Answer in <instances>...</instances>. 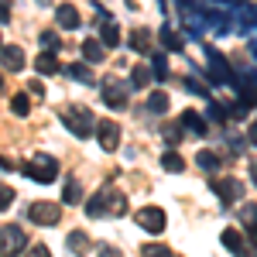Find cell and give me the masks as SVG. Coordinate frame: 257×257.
<instances>
[{"label":"cell","instance_id":"cell-1","mask_svg":"<svg viewBox=\"0 0 257 257\" xmlns=\"http://www.w3.org/2000/svg\"><path fill=\"white\" fill-rule=\"evenodd\" d=\"M86 213L93 219L99 216H123L127 213V199H123V192H117V189H99L96 196L86 202Z\"/></svg>","mask_w":257,"mask_h":257},{"label":"cell","instance_id":"cell-2","mask_svg":"<svg viewBox=\"0 0 257 257\" xmlns=\"http://www.w3.org/2000/svg\"><path fill=\"white\" fill-rule=\"evenodd\" d=\"M62 123L76 134V138H89L93 131H96V123H93V113L86 110V106H65V110H59Z\"/></svg>","mask_w":257,"mask_h":257},{"label":"cell","instance_id":"cell-3","mask_svg":"<svg viewBox=\"0 0 257 257\" xmlns=\"http://www.w3.org/2000/svg\"><path fill=\"white\" fill-rule=\"evenodd\" d=\"M24 175L35 178L38 185H48V182L59 178V161L52 158V155H35V158L24 165Z\"/></svg>","mask_w":257,"mask_h":257},{"label":"cell","instance_id":"cell-4","mask_svg":"<svg viewBox=\"0 0 257 257\" xmlns=\"http://www.w3.org/2000/svg\"><path fill=\"white\" fill-rule=\"evenodd\" d=\"M28 250V237L18 223H4L0 226V257H18Z\"/></svg>","mask_w":257,"mask_h":257},{"label":"cell","instance_id":"cell-5","mask_svg":"<svg viewBox=\"0 0 257 257\" xmlns=\"http://www.w3.org/2000/svg\"><path fill=\"white\" fill-rule=\"evenodd\" d=\"M28 219H35L38 226H55L62 219V209H59V202H31L28 206Z\"/></svg>","mask_w":257,"mask_h":257},{"label":"cell","instance_id":"cell-6","mask_svg":"<svg viewBox=\"0 0 257 257\" xmlns=\"http://www.w3.org/2000/svg\"><path fill=\"white\" fill-rule=\"evenodd\" d=\"M96 141L103 151H117L120 148V123L117 120H99L96 123Z\"/></svg>","mask_w":257,"mask_h":257},{"label":"cell","instance_id":"cell-7","mask_svg":"<svg viewBox=\"0 0 257 257\" xmlns=\"http://www.w3.org/2000/svg\"><path fill=\"white\" fill-rule=\"evenodd\" d=\"M134 219H138L141 230H148V233H161V230H165V223H168L158 206H144V209H138V216H134Z\"/></svg>","mask_w":257,"mask_h":257},{"label":"cell","instance_id":"cell-8","mask_svg":"<svg viewBox=\"0 0 257 257\" xmlns=\"http://www.w3.org/2000/svg\"><path fill=\"white\" fill-rule=\"evenodd\" d=\"M219 240H223V247H226L230 254H237V257H257V250L247 247V240H243V233H240L237 226H226Z\"/></svg>","mask_w":257,"mask_h":257},{"label":"cell","instance_id":"cell-9","mask_svg":"<svg viewBox=\"0 0 257 257\" xmlns=\"http://www.w3.org/2000/svg\"><path fill=\"white\" fill-rule=\"evenodd\" d=\"M127 86H131V82L106 79V82H103V99H106L113 110H123V106H127Z\"/></svg>","mask_w":257,"mask_h":257},{"label":"cell","instance_id":"cell-10","mask_svg":"<svg viewBox=\"0 0 257 257\" xmlns=\"http://www.w3.org/2000/svg\"><path fill=\"white\" fill-rule=\"evenodd\" d=\"M213 192L219 196L223 206H230V202H237V199H240L243 185H240V178H216V182H213Z\"/></svg>","mask_w":257,"mask_h":257},{"label":"cell","instance_id":"cell-11","mask_svg":"<svg viewBox=\"0 0 257 257\" xmlns=\"http://www.w3.org/2000/svg\"><path fill=\"white\" fill-rule=\"evenodd\" d=\"M209 72H213V82H219V86H233V72H230V65H226V59H223V52H209Z\"/></svg>","mask_w":257,"mask_h":257},{"label":"cell","instance_id":"cell-12","mask_svg":"<svg viewBox=\"0 0 257 257\" xmlns=\"http://www.w3.org/2000/svg\"><path fill=\"white\" fill-rule=\"evenodd\" d=\"M0 65H4L7 72H21V69H24V52H21V45H4V48H0Z\"/></svg>","mask_w":257,"mask_h":257},{"label":"cell","instance_id":"cell-13","mask_svg":"<svg viewBox=\"0 0 257 257\" xmlns=\"http://www.w3.org/2000/svg\"><path fill=\"white\" fill-rule=\"evenodd\" d=\"M55 21H59V28H65V31H76L79 28V11H76V4H62L59 11H55Z\"/></svg>","mask_w":257,"mask_h":257},{"label":"cell","instance_id":"cell-14","mask_svg":"<svg viewBox=\"0 0 257 257\" xmlns=\"http://www.w3.org/2000/svg\"><path fill=\"white\" fill-rule=\"evenodd\" d=\"M131 48H134L138 55H151V48H155L151 31H148V28H134V31H131Z\"/></svg>","mask_w":257,"mask_h":257},{"label":"cell","instance_id":"cell-15","mask_svg":"<svg viewBox=\"0 0 257 257\" xmlns=\"http://www.w3.org/2000/svg\"><path fill=\"white\" fill-rule=\"evenodd\" d=\"M178 123H182V131H192V134H196V138H206V134H209V127H206V120L199 117L196 110H185V113H182V120H178Z\"/></svg>","mask_w":257,"mask_h":257},{"label":"cell","instance_id":"cell-16","mask_svg":"<svg viewBox=\"0 0 257 257\" xmlns=\"http://www.w3.org/2000/svg\"><path fill=\"white\" fill-rule=\"evenodd\" d=\"M99 41H103L106 48H117V45H120V28H117L110 18L99 24Z\"/></svg>","mask_w":257,"mask_h":257},{"label":"cell","instance_id":"cell-17","mask_svg":"<svg viewBox=\"0 0 257 257\" xmlns=\"http://www.w3.org/2000/svg\"><path fill=\"white\" fill-rule=\"evenodd\" d=\"M161 45H165L168 52H182V48H185V38L178 35L175 28H168V24H165V28H161Z\"/></svg>","mask_w":257,"mask_h":257},{"label":"cell","instance_id":"cell-18","mask_svg":"<svg viewBox=\"0 0 257 257\" xmlns=\"http://www.w3.org/2000/svg\"><path fill=\"white\" fill-rule=\"evenodd\" d=\"M151 76H155V72H151L148 65H134V69H131V89H148V86H151Z\"/></svg>","mask_w":257,"mask_h":257},{"label":"cell","instance_id":"cell-19","mask_svg":"<svg viewBox=\"0 0 257 257\" xmlns=\"http://www.w3.org/2000/svg\"><path fill=\"white\" fill-rule=\"evenodd\" d=\"M103 52H106V45L99 38H86L82 41V55H86V62H103Z\"/></svg>","mask_w":257,"mask_h":257},{"label":"cell","instance_id":"cell-20","mask_svg":"<svg viewBox=\"0 0 257 257\" xmlns=\"http://www.w3.org/2000/svg\"><path fill=\"white\" fill-rule=\"evenodd\" d=\"M35 69H38L41 76H55L62 65H59V59H55L52 52H45V55H38V59H35Z\"/></svg>","mask_w":257,"mask_h":257},{"label":"cell","instance_id":"cell-21","mask_svg":"<svg viewBox=\"0 0 257 257\" xmlns=\"http://www.w3.org/2000/svg\"><path fill=\"white\" fill-rule=\"evenodd\" d=\"M240 86V99L247 103V106H254L257 103V76H247L243 82H237Z\"/></svg>","mask_w":257,"mask_h":257},{"label":"cell","instance_id":"cell-22","mask_svg":"<svg viewBox=\"0 0 257 257\" xmlns=\"http://www.w3.org/2000/svg\"><path fill=\"white\" fill-rule=\"evenodd\" d=\"M65 243H69V250H72L76 257H82L86 250H89V237H86L82 230H76V233H69V240H65Z\"/></svg>","mask_w":257,"mask_h":257},{"label":"cell","instance_id":"cell-23","mask_svg":"<svg viewBox=\"0 0 257 257\" xmlns=\"http://www.w3.org/2000/svg\"><path fill=\"white\" fill-rule=\"evenodd\" d=\"M62 202H65V206H76V202H82V189H79V182H76V178H69V182H65Z\"/></svg>","mask_w":257,"mask_h":257},{"label":"cell","instance_id":"cell-24","mask_svg":"<svg viewBox=\"0 0 257 257\" xmlns=\"http://www.w3.org/2000/svg\"><path fill=\"white\" fill-rule=\"evenodd\" d=\"M196 165L202 168V172H216V168H219V158H216V151H206V148H202V151L196 155Z\"/></svg>","mask_w":257,"mask_h":257},{"label":"cell","instance_id":"cell-25","mask_svg":"<svg viewBox=\"0 0 257 257\" xmlns=\"http://www.w3.org/2000/svg\"><path fill=\"white\" fill-rule=\"evenodd\" d=\"M148 110H151V113H165V110H168V93H161V89H155V93H151V96H148Z\"/></svg>","mask_w":257,"mask_h":257},{"label":"cell","instance_id":"cell-26","mask_svg":"<svg viewBox=\"0 0 257 257\" xmlns=\"http://www.w3.org/2000/svg\"><path fill=\"white\" fill-rule=\"evenodd\" d=\"M240 219H243V226L250 230V237H257V206L254 202H247V206L240 209Z\"/></svg>","mask_w":257,"mask_h":257},{"label":"cell","instance_id":"cell-27","mask_svg":"<svg viewBox=\"0 0 257 257\" xmlns=\"http://www.w3.org/2000/svg\"><path fill=\"white\" fill-rule=\"evenodd\" d=\"M11 113H14V117H28V113H31V99L24 96V93L11 96Z\"/></svg>","mask_w":257,"mask_h":257},{"label":"cell","instance_id":"cell-28","mask_svg":"<svg viewBox=\"0 0 257 257\" xmlns=\"http://www.w3.org/2000/svg\"><path fill=\"white\" fill-rule=\"evenodd\" d=\"M161 165H165V172H172V175H178V172L185 168V161L178 158L175 151H165V158H161Z\"/></svg>","mask_w":257,"mask_h":257},{"label":"cell","instance_id":"cell-29","mask_svg":"<svg viewBox=\"0 0 257 257\" xmlns=\"http://www.w3.org/2000/svg\"><path fill=\"white\" fill-rule=\"evenodd\" d=\"M141 257H175V254H172L165 243H144V247H141Z\"/></svg>","mask_w":257,"mask_h":257},{"label":"cell","instance_id":"cell-30","mask_svg":"<svg viewBox=\"0 0 257 257\" xmlns=\"http://www.w3.org/2000/svg\"><path fill=\"white\" fill-rule=\"evenodd\" d=\"M69 76L79 82H93V72H89V65H82V62H72L69 65Z\"/></svg>","mask_w":257,"mask_h":257},{"label":"cell","instance_id":"cell-31","mask_svg":"<svg viewBox=\"0 0 257 257\" xmlns=\"http://www.w3.org/2000/svg\"><path fill=\"white\" fill-rule=\"evenodd\" d=\"M151 72H155V76H158V79H165V76H168V59H165V55H151Z\"/></svg>","mask_w":257,"mask_h":257},{"label":"cell","instance_id":"cell-32","mask_svg":"<svg viewBox=\"0 0 257 257\" xmlns=\"http://www.w3.org/2000/svg\"><path fill=\"white\" fill-rule=\"evenodd\" d=\"M59 45H62L59 31H41V48H45V52H55Z\"/></svg>","mask_w":257,"mask_h":257},{"label":"cell","instance_id":"cell-33","mask_svg":"<svg viewBox=\"0 0 257 257\" xmlns=\"http://www.w3.org/2000/svg\"><path fill=\"white\" fill-rule=\"evenodd\" d=\"M178 134H182V123H168V127H165V141H168V144H178Z\"/></svg>","mask_w":257,"mask_h":257},{"label":"cell","instance_id":"cell-34","mask_svg":"<svg viewBox=\"0 0 257 257\" xmlns=\"http://www.w3.org/2000/svg\"><path fill=\"white\" fill-rule=\"evenodd\" d=\"M24 257H52V250H48L45 243H31V247L24 250Z\"/></svg>","mask_w":257,"mask_h":257},{"label":"cell","instance_id":"cell-35","mask_svg":"<svg viewBox=\"0 0 257 257\" xmlns=\"http://www.w3.org/2000/svg\"><path fill=\"white\" fill-rule=\"evenodd\" d=\"M11 202H14V189L11 185H0V209H7Z\"/></svg>","mask_w":257,"mask_h":257},{"label":"cell","instance_id":"cell-36","mask_svg":"<svg viewBox=\"0 0 257 257\" xmlns=\"http://www.w3.org/2000/svg\"><path fill=\"white\" fill-rule=\"evenodd\" d=\"M7 21H11V4L0 0V24H7Z\"/></svg>","mask_w":257,"mask_h":257},{"label":"cell","instance_id":"cell-37","mask_svg":"<svg viewBox=\"0 0 257 257\" xmlns=\"http://www.w3.org/2000/svg\"><path fill=\"white\" fill-rule=\"evenodd\" d=\"M99 257H123L117 247H99Z\"/></svg>","mask_w":257,"mask_h":257},{"label":"cell","instance_id":"cell-38","mask_svg":"<svg viewBox=\"0 0 257 257\" xmlns=\"http://www.w3.org/2000/svg\"><path fill=\"white\" fill-rule=\"evenodd\" d=\"M247 141H250V144H257V123H250V131H247Z\"/></svg>","mask_w":257,"mask_h":257},{"label":"cell","instance_id":"cell-39","mask_svg":"<svg viewBox=\"0 0 257 257\" xmlns=\"http://www.w3.org/2000/svg\"><path fill=\"white\" fill-rule=\"evenodd\" d=\"M11 168H14L11 161H7V158H0V175H4V172H11Z\"/></svg>","mask_w":257,"mask_h":257},{"label":"cell","instance_id":"cell-40","mask_svg":"<svg viewBox=\"0 0 257 257\" xmlns=\"http://www.w3.org/2000/svg\"><path fill=\"white\" fill-rule=\"evenodd\" d=\"M250 178H254V185H257V161H250Z\"/></svg>","mask_w":257,"mask_h":257},{"label":"cell","instance_id":"cell-41","mask_svg":"<svg viewBox=\"0 0 257 257\" xmlns=\"http://www.w3.org/2000/svg\"><path fill=\"white\" fill-rule=\"evenodd\" d=\"M0 69H4V65H0ZM0 89H4V72H0Z\"/></svg>","mask_w":257,"mask_h":257},{"label":"cell","instance_id":"cell-42","mask_svg":"<svg viewBox=\"0 0 257 257\" xmlns=\"http://www.w3.org/2000/svg\"><path fill=\"white\" fill-rule=\"evenodd\" d=\"M0 48H4V38H0Z\"/></svg>","mask_w":257,"mask_h":257},{"label":"cell","instance_id":"cell-43","mask_svg":"<svg viewBox=\"0 0 257 257\" xmlns=\"http://www.w3.org/2000/svg\"><path fill=\"white\" fill-rule=\"evenodd\" d=\"M254 55H257V48H254Z\"/></svg>","mask_w":257,"mask_h":257}]
</instances>
